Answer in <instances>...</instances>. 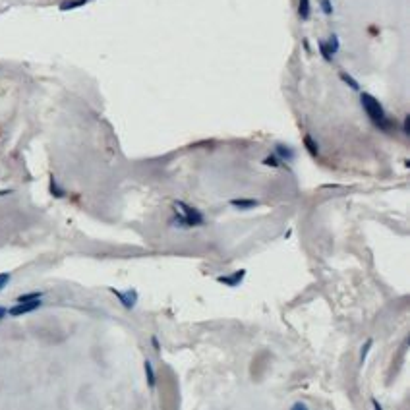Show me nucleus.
<instances>
[{
	"mask_svg": "<svg viewBox=\"0 0 410 410\" xmlns=\"http://www.w3.org/2000/svg\"><path fill=\"white\" fill-rule=\"evenodd\" d=\"M327 49H329L331 54H335L337 50H339V37H337V35H331L329 43H327Z\"/></svg>",
	"mask_w": 410,
	"mask_h": 410,
	"instance_id": "obj_14",
	"label": "nucleus"
},
{
	"mask_svg": "<svg viewBox=\"0 0 410 410\" xmlns=\"http://www.w3.org/2000/svg\"><path fill=\"white\" fill-rule=\"evenodd\" d=\"M176 207L182 209V215H178V223L186 224V226H194V224L203 223V215H201L198 209L190 207V205L182 203V201H176Z\"/></svg>",
	"mask_w": 410,
	"mask_h": 410,
	"instance_id": "obj_2",
	"label": "nucleus"
},
{
	"mask_svg": "<svg viewBox=\"0 0 410 410\" xmlns=\"http://www.w3.org/2000/svg\"><path fill=\"white\" fill-rule=\"evenodd\" d=\"M317 45H319V52H321V56H323L327 62H331V60H333V54H331V52H329V49H327V43H325V41H319Z\"/></svg>",
	"mask_w": 410,
	"mask_h": 410,
	"instance_id": "obj_12",
	"label": "nucleus"
},
{
	"mask_svg": "<svg viewBox=\"0 0 410 410\" xmlns=\"http://www.w3.org/2000/svg\"><path fill=\"white\" fill-rule=\"evenodd\" d=\"M339 75H341V79H343V81H345V84H347V86L350 87L352 91H360V86H358V81H356V79H354V77H352L350 74H347V72H341Z\"/></svg>",
	"mask_w": 410,
	"mask_h": 410,
	"instance_id": "obj_8",
	"label": "nucleus"
},
{
	"mask_svg": "<svg viewBox=\"0 0 410 410\" xmlns=\"http://www.w3.org/2000/svg\"><path fill=\"white\" fill-rule=\"evenodd\" d=\"M402 130H404L406 136L410 134V114H406V118H404V122H402Z\"/></svg>",
	"mask_w": 410,
	"mask_h": 410,
	"instance_id": "obj_20",
	"label": "nucleus"
},
{
	"mask_svg": "<svg viewBox=\"0 0 410 410\" xmlns=\"http://www.w3.org/2000/svg\"><path fill=\"white\" fill-rule=\"evenodd\" d=\"M112 292L120 298V302L124 304V308H134L136 306V292L132 290V292H120V290H114L112 288Z\"/></svg>",
	"mask_w": 410,
	"mask_h": 410,
	"instance_id": "obj_5",
	"label": "nucleus"
},
{
	"mask_svg": "<svg viewBox=\"0 0 410 410\" xmlns=\"http://www.w3.org/2000/svg\"><path fill=\"white\" fill-rule=\"evenodd\" d=\"M290 410H308V406H306V404H302V402H296V404H294Z\"/></svg>",
	"mask_w": 410,
	"mask_h": 410,
	"instance_id": "obj_22",
	"label": "nucleus"
},
{
	"mask_svg": "<svg viewBox=\"0 0 410 410\" xmlns=\"http://www.w3.org/2000/svg\"><path fill=\"white\" fill-rule=\"evenodd\" d=\"M373 406H375V410H381V404L377 400H373Z\"/></svg>",
	"mask_w": 410,
	"mask_h": 410,
	"instance_id": "obj_25",
	"label": "nucleus"
},
{
	"mask_svg": "<svg viewBox=\"0 0 410 410\" xmlns=\"http://www.w3.org/2000/svg\"><path fill=\"white\" fill-rule=\"evenodd\" d=\"M304 145H306V149L310 151L311 155H315V157L319 155V147H317V143H315V141L311 139V136H306V137H304Z\"/></svg>",
	"mask_w": 410,
	"mask_h": 410,
	"instance_id": "obj_9",
	"label": "nucleus"
},
{
	"mask_svg": "<svg viewBox=\"0 0 410 410\" xmlns=\"http://www.w3.org/2000/svg\"><path fill=\"white\" fill-rule=\"evenodd\" d=\"M311 14L310 0H298V16L300 20H308Z\"/></svg>",
	"mask_w": 410,
	"mask_h": 410,
	"instance_id": "obj_7",
	"label": "nucleus"
},
{
	"mask_svg": "<svg viewBox=\"0 0 410 410\" xmlns=\"http://www.w3.org/2000/svg\"><path fill=\"white\" fill-rule=\"evenodd\" d=\"M151 341H153V347L157 348V350H159V341H157V339H155V337H153V339H151Z\"/></svg>",
	"mask_w": 410,
	"mask_h": 410,
	"instance_id": "obj_24",
	"label": "nucleus"
},
{
	"mask_svg": "<svg viewBox=\"0 0 410 410\" xmlns=\"http://www.w3.org/2000/svg\"><path fill=\"white\" fill-rule=\"evenodd\" d=\"M321 10H323L325 16H331V14H333V6H331L329 0H321Z\"/></svg>",
	"mask_w": 410,
	"mask_h": 410,
	"instance_id": "obj_16",
	"label": "nucleus"
},
{
	"mask_svg": "<svg viewBox=\"0 0 410 410\" xmlns=\"http://www.w3.org/2000/svg\"><path fill=\"white\" fill-rule=\"evenodd\" d=\"M43 294L41 292H29V294H22L20 298H18V302H31V300H37L41 298Z\"/></svg>",
	"mask_w": 410,
	"mask_h": 410,
	"instance_id": "obj_15",
	"label": "nucleus"
},
{
	"mask_svg": "<svg viewBox=\"0 0 410 410\" xmlns=\"http://www.w3.org/2000/svg\"><path fill=\"white\" fill-rule=\"evenodd\" d=\"M246 277V271L244 269H240V271H236V273L232 275H226V277H219L217 281L219 283H223V285H228V286H238L240 283H242V279Z\"/></svg>",
	"mask_w": 410,
	"mask_h": 410,
	"instance_id": "obj_4",
	"label": "nucleus"
},
{
	"mask_svg": "<svg viewBox=\"0 0 410 410\" xmlns=\"http://www.w3.org/2000/svg\"><path fill=\"white\" fill-rule=\"evenodd\" d=\"M263 162H265V165H271V167H279V162H277L275 157H267V159H263Z\"/></svg>",
	"mask_w": 410,
	"mask_h": 410,
	"instance_id": "obj_21",
	"label": "nucleus"
},
{
	"mask_svg": "<svg viewBox=\"0 0 410 410\" xmlns=\"http://www.w3.org/2000/svg\"><path fill=\"white\" fill-rule=\"evenodd\" d=\"M41 298L37 300H31V302H18L16 306H12L10 310H8V313L12 315V317H20V315H24V313H31V311H35L41 308Z\"/></svg>",
	"mask_w": 410,
	"mask_h": 410,
	"instance_id": "obj_3",
	"label": "nucleus"
},
{
	"mask_svg": "<svg viewBox=\"0 0 410 410\" xmlns=\"http://www.w3.org/2000/svg\"><path fill=\"white\" fill-rule=\"evenodd\" d=\"M360 103L362 107H364V111H366V114L370 116V120L377 128H381V130H389L391 128V122L387 118L385 109L381 107V103L375 97H372L370 93H360Z\"/></svg>",
	"mask_w": 410,
	"mask_h": 410,
	"instance_id": "obj_1",
	"label": "nucleus"
},
{
	"mask_svg": "<svg viewBox=\"0 0 410 410\" xmlns=\"http://www.w3.org/2000/svg\"><path fill=\"white\" fill-rule=\"evenodd\" d=\"M50 190L54 192V196H56V198H60V196H64V192H62V190H58V188H56V182H54V178L50 180Z\"/></svg>",
	"mask_w": 410,
	"mask_h": 410,
	"instance_id": "obj_19",
	"label": "nucleus"
},
{
	"mask_svg": "<svg viewBox=\"0 0 410 410\" xmlns=\"http://www.w3.org/2000/svg\"><path fill=\"white\" fill-rule=\"evenodd\" d=\"M145 373H147V383L149 387H155V372H153V366L149 360H145Z\"/></svg>",
	"mask_w": 410,
	"mask_h": 410,
	"instance_id": "obj_11",
	"label": "nucleus"
},
{
	"mask_svg": "<svg viewBox=\"0 0 410 410\" xmlns=\"http://www.w3.org/2000/svg\"><path fill=\"white\" fill-rule=\"evenodd\" d=\"M370 348H372V341H366V345H364V350H362V354H360V362H362V364L366 362V356H368Z\"/></svg>",
	"mask_w": 410,
	"mask_h": 410,
	"instance_id": "obj_17",
	"label": "nucleus"
},
{
	"mask_svg": "<svg viewBox=\"0 0 410 410\" xmlns=\"http://www.w3.org/2000/svg\"><path fill=\"white\" fill-rule=\"evenodd\" d=\"M87 0H68V2H62L60 4V10H72V8H79L84 6Z\"/></svg>",
	"mask_w": 410,
	"mask_h": 410,
	"instance_id": "obj_10",
	"label": "nucleus"
},
{
	"mask_svg": "<svg viewBox=\"0 0 410 410\" xmlns=\"http://www.w3.org/2000/svg\"><path fill=\"white\" fill-rule=\"evenodd\" d=\"M10 283V273H0V290Z\"/></svg>",
	"mask_w": 410,
	"mask_h": 410,
	"instance_id": "obj_18",
	"label": "nucleus"
},
{
	"mask_svg": "<svg viewBox=\"0 0 410 410\" xmlns=\"http://www.w3.org/2000/svg\"><path fill=\"white\" fill-rule=\"evenodd\" d=\"M6 313H8V310H6V308H2V306H0V319H2V317H6Z\"/></svg>",
	"mask_w": 410,
	"mask_h": 410,
	"instance_id": "obj_23",
	"label": "nucleus"
},
{
	"mask_svg": "<svg viewBox=\"0 0 410 410\" xmlns=\"http://www.w3.org/2000/svg\"><path fill=\"white\" fill-rule=\"evenodd\" d=\"M277 153H279L281 157H285V159H292V157H294L292 149H290V147H286V145H277Z\"/></svg>",
	"mask_w": 410,
	"mask_h": 410,
	"instance_id": "obj_13",
	"label": "nucleus"
},
{
	"mask_svg": "<svg viewBox=\"0 0 410 410\" xmlns=\"http://www.w3.org/2000/svg\"><path fill=\"white\" fill-rule=\"evenodd\" d=\"M230 205L238 207V209H252V207L258 205V199H232Z\"/></svg>",
	"mask_w": 410,
	"mask_h": 410,
	"instance_id": "obj_6",
	"label": "nucleus"
}]
</instances>
